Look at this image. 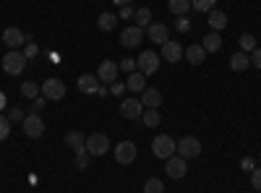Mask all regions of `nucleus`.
<instances>
[{
  "label": "nucleus",
  "mask_w": 261,
  "mask_h": 193,
  "mask_svg": "<svg viewBox=\"0 0 261 193\" xmlns=\"http://www.w3.org/2000/svg\"><path fill=\"white\" fill-rule=\"evenodd\" d=\"M27 68V55L24 52H18V50H11L3 55V71L8 76H21Z\"/></svg>",
  "instance_id": "f257e3e1"
},
{
  "label": "nucleus",
  "mask_w": 261,
  "mask_h": 193,
  "mask_svg": "<svg viewBox=\"0 0 261 193\" xmlns=\"http://www.w3.org/2000/svg\"><path fill=\"white\" fill-rule=\"evenodd\" d=\"M84 149H86L92 157H102V154L110 152V139H107L105 133H92V136H86Z\"/></svg>",
  "instance_id": "f03ea898"
},
{
  "label": "nucleus",
  "mask_w": 261,
  "mask_h": 193,
  "mask_svg": "<svg viewBox=\"0 0 261 193\" xmlns=\"http://www.w3.org/2000/svg\"><path fill=\"white\" fill-rule=\"evenodd\" d=\"M160 52H151V50H146V52H141L139 58H136V71H141L144 76H151V73H157V68H160Z\"/></svg>",
  "instance_id": "7ed1b4c3"
},
{
  "label": "nucleus",
  "mask_w": 261,
  "mask_h": 193,
  "mask_svg": "<svg viewBox=\"0 0 261 193\" xmlns=\"http://www.w3.org/2000/svg\"><path fill=\"white\" fill-rule=\"evenodd\" d=\"M175 152L183 157V159H196L201 154V141L199 139H193V136H183L175 146Z\"/></svg>",
  "instance_id": "20e7f679"
},
{
  "label": "nucleus",
  "mask_w": 261,
  "mask_h": 193,
  "mask_svg": "<svg viewBox=\"0 0 261 193\" xmlns=\"http://www.w3.org/2000/svg\"><path fill=\"white\" fill-rule=\"evenodd\" d=\"M21 128H24V136L27 139H39L42 133H45V120H42L37 113H27Z\"/></svg>",
  "instance_id": "39448f33"
},
{
  "label": "nucleus",
  "mask_w": 261,
  "mask_h": 193,
  "mask_svg": "<svg viewBox=\"0 0 261 193\" xmlns=\"http://www.w3.org/2000/svg\"><path fill=\"white\" fill-rule=\"evenodd\" d=\"M175 141H172L170 136H157L154 141H151V152H154V157L160 159H170L172 154H175Z\"/></svg>",
  "instance_id": "423d86ee"
},
{
  "label": "nucleus",
  "mask_w": 261,
  "mask_h": 193,
  "mask_svg": "<svg viewBox=\"0 0 261 193\" xmlns=\"http://www.w3.org/2000/svg\"><path fill=\"white\" fill-rule=\"evenodd\" d=\"M165 170H167V175H170L172 180H180V178H186V173H188V159H183L180 154H172V157L167 159Z\"/></svg>",
  "instance_id": "0eeeda50"
},
{
  "label": "nucleus",
  "mask_w": 261,
  "mask_h": 193,
  "mask_svg": "<svg viewBox=\"0 0 261 193\" xmlns=\"http://www.w3.org/2000/svg\"><path fill=\"white\" fill-rule=\"evenodd\" d=\"M42 94H45V99L50 102H58L65 97V84L60 78H47L45 84H42Z\"/></svg>",
  "instance_id": "6e6552de"
},
{
  "label": "nucleus",
  "mask_w": 261,
  "mask_h": 193,
  "mask_svg": "<svg viewBox=\"0 0 261 193\" xmlns=\"http://www.w3.org/2000/svg\"><path fill=\"white\" fill-rule=\"evenodd\" d=\"M136 159V144L134 141H120L115 146V162L118 164H134Z\"/></svg>",
  "instance_id": "1a4fd4ad"
},
{
  "label": "nucleus",
  "mask_w": 261,
  "mask_h": 193,
  "mask_svg": "<svg viewBox=\"0 0 261 193\" xmlns=\"http://www.w3.org/2000/svg\"><path fill=\"white\" fill-rule=\"evenodd\" d=\"M118 63H113V60H102L99 63V68H97V78H99V84H115L118 81Z\"/></svg>",
  "instance_id": "9d476101"
},
{
  "label": "nucleus",
  "mask_w": 261,
  "mask_h": 193,
  "mask_svg": "<svg viewBox=\"0 0 261 193\" xmlns=\"http://www.w3.org/2000/svg\"><path fill=\"white\" fill-rule=\"evenodd\" d=\"M154 45H165V42L170 39V29H167V24H162V21H154V24H149L146 26V32H144Z\"/></svg>",
  "instance_id": "9b49d317"
},
{
  "label": "nucleus",
  "mask_w": 261,
  "mask_h": 193,
  "mask_svg": "<svg viewBox=\"0 0 261 193\" xmlns=\"http://www.w3.org/2000/svg\"><path fill=\"white\" fill-rule=\"evenodd\" d=\"M144 29H139V26H128V29H123L120 32V45L123 47H139L141 42H144Z\"/></svg>",
  "instance_id": "f8f14e48"
},
{
  "label": "nucleus",
  "mask_w": 261,
  "mask_h": 193,
  "mask_svg": "<svg viewBox=\"0 0 261 193\" xmlns=\"http://www.w3.org/2000/svg\"><path fill=\"white\" fill-rule=\"evenodd\" d=\"M141 113H144L141 99H130V97H128V99L120 102V115H123V118H128V120H139Z\"/></svg>",
  "instance_id": "ddd939ff"
},
{
  "label": "nucleus",
  "mask_w": 261,
  "mask_h": 193,
  "mask_svg": "<svg viewBox=\"0 0 261 193\" xmlns=\"http://www.w3.org/2000/svg\"><path fill=\"white\" fill-rule=\"evenodd\" d=\"M160 58H165L167 63H178V60L183 58V47L178 45L175 39H167L165 45H162V52H160Z\"/></svg>",
  "instance_id": "4468645a"
},
{
  "label": "nucleus",
  "mask_w": 261,
  "mask_h": 193,
  "mask_svg": "<svg viewBox=\"0 0 261 193\" xmlns=\"http://www.w3.org/2000/svg\"><path fill=\"white\" fill-rule=\"evenodd\" d=\"M3 39H6V45L11 47V50H16V47H21V45H24V42L29 39L24 32H21V29H16V26H8L6 32H3Z\"/></svg>",
  "instance_id": "2eb2a0df"
},
{
  "label": "nucleus",
  "mask_w": 261,
  "mask_h": 193,
  "mask_svg": "<svg viewBox=\"0 0 261 193\" xmlns=\"http://www.w3.org/2000/svg\"><path fill=\"white\" fill-rule=\"evenodd\" d=\"M97 89H99L97 73H81V76H79V92H81V94H94Z\"/></svg>",
  "instance_id": "dca6fc26"
},
{
  "label": "nucleus",
  "mask_w": 261,
  "mask_h": 193,
  "mask_svg": "<svg viewBox=\"0 0 261 193\" xmlns=\"http://www.w3.org/2000/svg\"><path fill=\"white\" fill-rule=\"evenodd\" d=\"M183 58L191 63V66H201V63L206 60V50L201 45H191L188 50H183Z\"/></svg>",
  "instance_id": "f3484780"
},
{
  "label": "nucleus",
  "mask_w": 261,
  "mask_h": 193,
  "mask_svg": "<svg viewBox=\"0 0 261 193\" xmlns=\"http://www.w3.org/2000/svg\"><path fill=\"white\" fill-rule=\"evenodd\" d=\"M141 104L146 107V110H157V107L162 104L160 89H144V92H141Z\"/></svg>",
  "instance_id": "a211bd4d"
},
{
  "label": "nucleus",
  "mask_w": 261,
  "mask_h": 193,
  "mask_svg": "<svg viewBox=\"0 0 261 193\" xmlns=\"http://www.w3.org/2000/svg\"><path fill=\"white\" fill-rule=\"evenodd\" d=\"M125 89H130V92H144V89H146V76H144L141 71L128 73V78H125Z\"/></svg>",
  "instance_id": "6ab92c4d"
},
{
  "label": "nucleus",
  "mask_w": 261,
  "mask_h": 193,
  "mask_svg": "<svg viewBox=\"0 0 261 193\" xmlns=\"http://www.w3.org/2000/svg\"><path fill=\"white\" fill-rule=\"evenodd\" d=\"M248 66H251V58H248V52H243V50H238V52L230 58V68L238 71V73L248 71Z\"/></svg>",
  "instance_id": "aec40b11"
},
{
  "label": "nucleus",
  "mask_w": 261,
  "mask_h": 193,
  "mask_svg": "<svg viewBox=\"0 0 261 193\" xmlns=\"http://www.w3.org/2000/svg\"><path fill=\"white\" fill-rule=\"evenodd\" d=\"M206 21H209V26H212V32H222L225 26H227V16L222 13V11H209V16H206Z\"/></svg>",
  "instance_id": "412c9836"
},
{
  "label": "nucleus",
  "mask_w": 261,
  "mask_h": 193,
  "mask_svg": "<svg viewBox=\"0 0 261 193\" xmlns=\"http://www.w3.org/2000/svg\"><path fill=\"white\" fill-rule=\"evenodd\" d=\"M97 26H99L102 32H113V29L118 26V13H110V11L99 13V18H97Z\"/></svg>",
  "instance_id": "4be33fe9"
},
{
  "label": "nucleus",
  "mask_w": 261,
  "mask_h": 193,
  "mask_svg": "<svg viewBox=\"0 0 261 193\" xmlns=\"http://www.w3.org/2000/svg\"><path fill=\"white\" fill-rule=\"evenodd\" d=\"M201 47L206 50V55H209V52H220V50H222V37L217 34V32L206 34V37H204V42H201Z\"/></svg>",
  "instance_id": "5701e85b"
},
{
  "label": "nucleus",
  "mask_w": 261,
  "mask_h": 193,
  "mask_svg": "<svg viewBox=\"0 0 261 193\" xmlns=\"http://www.w3.org/2000/svg\"><path fill=\"white\" fill-rule=\"evenodd\" d=\"M65 144H68L73 152H79V149H84V144H86V136L81 131H68L65 133Z\"/></svg>",
  "instance_id": "b1692460"
},
{
  "label": "nucleus",
  "mask_w": 261,
  "mask_h": 193,
  "mask_svg": "<svg viewBox=\"0 0 261 193\" xmlns=\"http://www.w3.org/2000/svg\"><path fill=\"white\" fill-rule=\"evenodd\" d=\"M167 8H170L172 16H186L191 11V0H170Z\"/></svg>",
  "instance_id": "393cba45"
},
{
  "label": "nucleus",
  "mask_w": 261,
  "mask_h": 193,
  "mask_svg": "<svg viewBox=\"0 0 261 193\" xmlns=\"http://www.w3.org/2000/svg\"><path fill=\"white\" fill-rule=\"evenodd\" d=\"M160 120H162V118H160L157 110H144V113H141V123H144L146 128H157Z\"/></svg>",
  "instance_id": "a878e982"
},
{
  "label": "nucleus",
  "mask_w": 261,
  "mask_h": 193,
  "mask_svg": "<svg viewBox=\"0 0 261 193\" xmlns=\"http://www.w3.org/2000/svg\"><path fill=\"white\" fill-rule=\"evenodd\" d=\"M134 18H136V26H139V29H146V26L151 24V11H149V8H139V11L134 13Z\"/></svg>",
  "instance_id": "bb28decb"
},
{
  "label": "nucleus",
  "mask_w": 261,
  "mask_h": 193,
  "mask_svg": "<svg viewBox=\"0 0 261 193\" xmlns=\"http://www.w3.org/2000/svg\"><path fill=\"white\" fill-rule=\"evenodd\" d=\"M214 6H217V0H191V8L199 13H209L214 11Z\"/></svg>",
  "instance_id": "cd10ccee"
},
{
  "label": "nucleus",
  "mask_w": 261,
  "mask_h": 193,
  "mask_svg": "<svg viewBox=\"0 0 261 193\" xmlns=\"http://www.w3.org/2000/svg\"><path fill=\"white\" fill-rule=\"evenodd\" d=\"M39 94V87L34 81H27V84H21V97H27V99H37Z\"/></svg>",
  "instance_id": "c85d7f7f"
},
{
  "label": "nucleus",
  "mask_w": 261,
  "mask_h": 193,
  "mask_svg": "<svg viewBox=\"0 0 261 193\" xmlns=\"http://www.w3.org/2000/svg\"><path fill=\"white\" fill-rule=\"evenodd\" d=\"M144 193H165L162 180H157V178H149V180L144 183Z\"/></svg>",
  "instance_id": "c756f323"
},
{
  "label": "nucleus",
  "mask_w": 261,
  "mask_h": 193,
  "mask_svg": "<svg viewBox=\"0 0 261 193\" xmlns=\"http://www.w3.org/2000/svg\"><path fill=\"white\" fill-rule=\"evenodd\" d=\"M241 50L243 52H253L256 50V37L253 34H241Z\"/></svg>",
  "instance_id": "7c9ffc66"
},
{
  "label": "nucleus",
  "mask_w": 261,
  "mask_h": 193,
  "mask_svg": "<svg viewBox=\"0 0 261 193\" xmlns=\"http://www.w3.org/2000/svg\"><path fill=\"white\" fill-rule=\"evenodd\" d=\"M118 68H120L123 73H134V71H136V60H134V58H123V60L118 63Z\"/></svg>",
  "instance_id": "2f4dec72"
},
{
  "label": "nucleus",
  "mask_w": 261,
  "mask_h": 193,
  "mask_svg": "<svg viewBox=\"0 0 261 193\" xmlns=\"http://www.w3.org/2000/svg\"><path fill=\"white\" fill-rule=\"evenodd\" d=\"M89 157H92V154L86 152V149H79V152H76V167H79V170H84L86 164H89Z\"/></svg>",
  "instance_id": "473e14b6"
},
{
  "label": "nucleus",
  "mask_w": 261,
  "mask_h": 193,
  "mask_svg": "<svg viewBox=\"0 0 261 193\" xmlns=\"http://www.w3.org/2000/svg\"><path fill=\"white\" fill-rule=\"evenodd\" d=\"M11 136V120L0 115V141H6Z\"/></svg>",
  "instance_id": "72a5a7b5"
},
{
  "label": "nucleus",
  "mask_w": 261,
  "mask_h": 193,
  "mask_svg": "<svg viewBox=\"0 0 261 193\" xmlns=\"http://www.w3.org/2000/svg\"><path fill=\"white\" fill-rule=\"evenodd\" d=\"M24 110H21V107H11V113H8V120H11V125L13 123H24Z\"/></svg>",
  "instance_id": "f704fd0d"
},
{
  "label": "nucleus",
  "mask_w": 261,
  "mask_h": 193,
  "mask_svg": "<svg viewBox=\"0 0 261 193\" xmlns=\"http://www.w3.org/2000/svg\"><path fill=\"white\" fill-rule=\"evenodd\" d=\"M248 58H251V66H256L261 71V47H256L253 52H248Z\"/></svg>",
  "instance_id": "c9c22d12"
},
{
  "label": "nucleus",
  "mask_w": 261,
  "mask_h": 193,
  "mask_svg": "<svg viewBox=\"0 0 261 193\" xmlns=\"http://www.w3.org/2000/svg\"><path fill=\"white\" fill-rule=\"evenodd\" d=\"M134 13H136V11L130 8V3H128V6H120V13H118V18H125V21H128L130 16H134Z\"/></svg>",
  "instance_id": "e433bc0d"
},
{
  "label": "nucleus",
  "mask_w": 261,
  "mask_h": 193,
  "mask_svg": "<svg viewBox=\"0 0 261 193\" xmlns=\"http://www.w3.org/2000/svg\"><path fill=\"white\" fill-rule=\"evenodd\" d=\"M251 185H253L256 190H261V167H258V170H253V175H251Z\"/></svg>",
  "instance_id": "4c0bfd02"
},
{
  "label": "nucleus",
  "mask_w": 261,
  "mask_h": 193,
  "mask_svg": "<svg viewBox=\"0 0 261 193\" xmlns=\"http://www.w3.org/2000/svg\"><path fill=\"white\" fill-rule=\"evenodd\" d=\"M110 92H113V94H123V92H125V84H123V81L110 84Z\"/></svg>",
  "instance_id": "58836bf2"
},
{
  "label": "nucleus",
  "mask_w": 261,
  "mask_h": 193,
  "mask_svg": "<svg viewBox=\"0 0 261 193\" xmlns=\"http://www.w3.org/2000/svg\"><path fill=\"white\" fill-rule=\"evenodd\" d=\"M42 107H45V97H37V99H34V104H32V113H37V115H39Z\"/></svg>",
  "instance_id": "ea45409f"
},
{
  "label": "nucleus",
  "mask_w": 261,
  "mask_h": 193,
  "mask_svg": "<svg viewBox=\"0 0 261 193\" xmlns=\"http://www.w3.org/2000/svg\"><path fill=\"white\" fill-rule=\"evenodd\" d=\"M27 42H29V45H27V52H24V55H27V58H34V55H37V45L32 42V37H29Z\"/></svg>",
  "instance_id": "a19ab883"
},
{
  "label": "nucleus",
  "mask_w": 261,
  "mask_h": 193,
  "mask_svg": "<svg viewBox=\"0 0 261 193\" xmlns=\"http://www.w3.org/2000/svg\"><path fill=\"white\" fill-rule=\"evenodd\" d=\"M188 26H191V24L186 21V16H180V21H178V29H180V32H188Z\"/></svg>",
  "instance_id": "79ce46f5"
},
{
  "label": "nucleus",
  "mask_w": 261,
  "mask_h": 193,
  "mask_svg": "<svg viewBox=\"0 0 261 193\" xmlns=\"http://www.w3.org/2000/svg\"><path fill=\"white\" fill-rule=\"evenodd\" d=\"M97 94H99V97H107V87H105V84H99V89H97Z\"/></svg>",
  "instance_id": "37998d69"
},
{
  "label": "nucleus",
  "mask_w": 261,
  "mask_h": 193,
  "mask_svg": "<svg viewBox=\"0 0 261 193\" xmlns=\"http://www.w3.org/2000/svg\"><path fill=\"white\" fill-rule=\"evenodd\" d=\"M0 110H6V94L0 92Z\"/></svg>",
  "instance_id": "c03bdc74"
},
{
  "label": "nucleus",
  "mask_w": 261,
  "mask_h": 193,
  "mask_svg": "<svg viewBox=\"0 0 261 193\" xmlns=\"http://www.w3.org/2000/svg\"><path fill=\"white\" fill-rule=\"evenodd\" d=\"M113 3H118V6H128L130 0H113Z\"/></svg>",
  "instance_id": "a18cd8bd"
},
{
  "label": "nucleus",
  "mask_w": 261,
  "mask_h": 193,
  "mask_svg": "<svg viewBox=\"0 0 261 193\" xmlns=\"http://www.w3.org/2000/svg\"><path fill=\"white\" fill-rule=\"evenodd\" d=\"M0 39H3V32H0Z\"/></svg>",
  "instance_id": "49530a36"
}]
</instances>
